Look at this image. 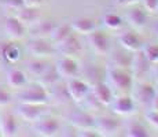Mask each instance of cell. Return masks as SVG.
<instances>
[{
  "mask_svg": "<svg viewBox=\"0 0 158 137\" xmlns=\"http://www.w3.org/2000/svg\"><path fill=\"white\" fill-rule=\"evenodd\" d=\"M127 21H128V23L133 29L143 30L147 26V21H148L147 11L140 7H132L127 13Z\"/></svg>",
  "mask_w": 158,
  "mask_h": 137,
  "instance_id": "obj_18",
  "label": "cell"
},
{
  "mask_svg": "<svg viewBox=\"0 0 158 137\" xmlns=\"http://www.w3.org/2000/svg\"><path fill=\"white\" fill-rule=\"evenodd\" d=\"M154 33H156L157 37H158V22L156 23V26H154Z\"/></svg>",
  "mask_w": 158,
  "mask_h": 137,
  "instance_id": "obj_40",
  "label": "cell"
},
{
  "mask_svg": "<svg viewBox=\"0 0 158 137\" xmlns=\"http://www.w3.org/2000/svg\"><path fill=\"white\" fill-rule=\"evenodd\" d=\"M132 55V62H131V73H132L133 80H144L151 71V63L147 60V58L144 56V54L140 51L133 52Z\"/></svg>",
  "mask_w": 158,
  "mask_h": 137,
  "instance_id": "obj_4",
  "label": "cell"
},
{
  "mask_svg": "<svg viewBox=\"0 0 158 137\" xmlns=\"http://www.w3.org/2000/svg\"><path fill=\"white\" fill-rule=\"evenodd\" d=\"M55 25L56 23L51 19H44V21L40 19L35 25L29 26L30 36H32V38H50Z\"/></svg>",
  "mask_w": 158,
  "mask_h": 137,
  "instance_id": "obj_19",
  "label": "cell"
},
{
  "mask_svg": "<svg viewBox=\"0 0 158 137\" xmlns=\"http://www.w3.org/2000/svg\"><path fill=\"white\" fill-rule=\"evenodd\" d=\"M144 118H146V121L151 125V126H154V127H157L158 129V111L157 110L148 108V111L146 112Z\"/></svg>",
  "mask_w": 158,
  "mask_h": 137,
  "instance_id": "obj_34",
  "label": "cell"
},
{
  "mask_svg": "<svg viewBox=\"0 0 158 137\" xmlns=\"http://www.w3.org/2000/svg\"><path fill=\"white\" fill-rule=\"evenodd\" d=\"M142 52L151 65H158V44H146L142 47Z\"/></svg>",
  "mask_w": 158,
  "mask_h": 137,
  "instance_id": "obj_31",
  "label": "cell"
},
{
  "mask_svg": "<svg viewBox=\"0 0 158 137\" xmlns=\"http://www.w3.org/2000/svg\"><path fill=\"white\" fill-rule=\"evenodd\" d=\"M26 50L32 56L44 59V58L51 56L55 51V48L47 41V38H32L26 44Z\"/></svg>",
  "mask_w": 158,
  "mask_h": 137,
  "instance_id": "obj_9",
  "label": "cell"
},
{
  "mask_svg": "<svg viewBox=\"0 0 158 137\" xmlns=\"http://www.w3.org/2000/svg\"><path fill=\"white\" fill-rule=\"evenodd\" d=\"M4 32L11 40H22L26 36V26L17 17H10L6 19Z\"/></svg>",
  "mask_w": 158,
  "mask_h": 137,
  "instance_id": "obj_17",
  "label": "cell"
},
{
  "mask_svg": "<svg viewBox=\"0 0 158 137\" xmlns=\"http://www.w3.org/2000/svg\"><path fill=\"white\" fill-rule=\"evenodd\" d=\"M91 93H92L94 97H95L102 106H110L113 99L115 97L111 87L103 81H99V82H96V84H94Z\"/></svg>",
  "mask_w": 158,
  "mask_h": 137,
  "instance_id": "obj_16",
  "label": "cell"
},
{
  "mask_svg": "<svg viewBox=\"0 0 158 137\" xmlns=\"http://www.w3.org/2000/svg\"><path fill=\"white\" fill-rule=\"evenodd\" d=\"M95 130L99 136H117L120 132V121L113 117H99L95 119Z\"/></svg>",
  "mask_w": 158,
  "mask_h": 137,
  "instance_id": "obj_10",
  "label": "cell"
},
{
  "mask_svg": "<svg viewBox=\"0 0 158 137\" xmlns=\"http://www.w3.org/2000/svg\"><path fill=\"white\" fill-rule=\"evenodd\" d=\"M88 44L92 48V51L99 56H105L109 55L111 50V44H110V38L102 32H92L91 34H88Z\"/></svg>",
  "mask_w": 158,
  "mask_h": 137,
  "instance_id": "obj_8",
  "label": "cell"
},
{
  "mask_svg": "<svg viewBox=\"0 0 158 137\" xmlns=\"http://www.w3.org/2000/svg\"><path fill=\"white\" fill-rule=\"evenodd\" d=\"M140 0H114V3L117 6H123V7H127V6H135L136 3H139Z\"/></svg>",
  "mask_w": 158,
  "mask_h": 137,
  "instance_id": "obj_36",
  "label": "cell"
},
{
  "mask_svg": "<svg viewBox=\"0 0 158 137\" xmlns=\"http://www.w3.org/2000/svg\"><path fill=\"white\" fill-rule=\"evenodd\" d=\"M18 133V123L11 114H3L0 117V136L14 137Z\"/></svg>",
  "mask_w": 158,
  "mask_h": 137,
  "instance_id": "obj_22",
  "label": "cell"
},
{
  "mask_svg": "<svg viewBox=\"0 0 158 137\" xmlns=\"http://www.w3.org/2000/svg\"><path fill=\"white\" fill-rule=\"evenodd\" d=\"M156 93H157V89L153 84H150V82H147V81H140L138 87L133 89V96L132 97H133V100L136 102L138 106L150 108L151 102H153Z\"/></svg>",
  "mask_w": 158,
  "mask_h": 137,
  "instance_id": "obj_3",
  "label": "cell"
},
{
  "mask_svg": "<svg viewBox=\"0 0 158 137\" xmlns=\"http://www.w3.org/2000/svg\"><path fill=\"white\" fill-rule=\"evenodd\" d=\"M17 18L23 23L26 27L35 25L36 22L40 21V13H39L37 7H29L25 6L21 10L17 11Z\"/></svg>",
  "mask_w": 158,
  "mask_h": 137,
  "instance_id": "obj_21",
  "label": "cell"
},
{
  "mask_svg": "<svg viewBox=\"0 0 158 137\" xmlns=\"http://www.w3.org/2000/svg\"><path fill=\"white\" fill-rule=\"evenodd\" d=\"M118 42L123 47V50H127L129 52H136V51H140L143 47V41L139 37L138 33L132 32V30H127L118 34Z\"/></svg>",
  "mask_w": 158,
  "mask_h": 137,
  "instance_id": "obj_13",
  "label": "cell"
},
{
  "mask_svg": "<svg viewBox=\"0 0 158 137\" xmlns=\"http://www.w3.org/2000/svg\"><path fill=\"white\" fill-rule=\"evenodd\" d=\"M17 114L22 119H25L26 122H36V121H39L43 117L44 108H43V106L19 103V106L17 107Z\"/></svg>",
  "mask_w": 158,
  "mask_h": 137,
  "instance_id": "obj_14",
  "label": "cell"
},
{
  "mask_svg": "<svg viewBox=\"0 0 158 137\" xmlns=\"http://www.w3.org/2000/svg\"><path fill=\"white\" fill-rule=\"evenodd\" d=\"M11 102H13V95H11L6 88L0 87V107L8 106Z\"/></svg>",
  "mask_w": 158,
  "mask_h": 137,
  "instance_id": "obj_33",
  "label": "cell"
},
{
  "mask_svg": "<svg viewBox=\"0 0 158 137\" xmlns=\"http://www.w3.org/2000/svg\"><path fill=\"white\" fill-rule=\"evenodd\" d=\"M66 91L69 93L70 100L76 103H81L87 99V96L91 93V87L87 81L78 80V78H70L66 84Z\"/></svg>",
  "mask_w": 158,
  "mask_h": 137,
  "instance_id": "obj_5",
  "label": "cell"
},
{
  "mask_svg": "<svg viewBox=\"0 0 158 137\" xmlns=\"http://www.w3.org/2000/svg\"><path fill=\"white\" fill-rule=\"evenodd\" d=\"M127 136L129 137H147L148 132L143 123L138 121H131L128 127H127Z\"/></svg>",
  "mask_w": 158,
  "mask_h": 137,
  "instance_id": "obj_29",
  "label": "cell"
},
{
  "mask_svg": "<svg viewBox=\"0 0 158 137\" xmlns=\"http://www.w3.org/2000/svg\"><path fill=\"white\" fill-rule=\"evenodd\" d=\"M110 106L114 114L121 115V117H129V115H132L136 111V107H138L133 97L125 95V93L114 97Z\"/></svg>",
  "mask_w": 158,
  "mask_h": 137,
  "instance_id": "obj_7",
  "label": "cell"
},
{
  "mask_svg": "<svg viewBox=\"0 0 158 137\" xmlns=\"http://www.w3.org/2000/svg\"><path fill=\"white\" fill-rule=\"evenodd\" d=\"M106 75L111 89L118 91L120 93H127L128 91H132L135 80L132 77V73H129L127 69L107 67Z\"/></svg>",
  "mask_w": 158,
  "mask_h": 137,
  "instance_id": "obj_2",
  "label": "cell"
},
{
  "mask_svg": "<svg viewBox=\"0 0 158 137\" xmlns=\"http://www.w3.org/2000/svg\"><path fill=\"white\" fill-rule=\"evenodd\" d=\"M35 132L39 136L43 137H52L60 132V123L55 118H43L35 122Z\"/></svg>",
  "mask_w": 158,
  "mask_h": 137,
  "instance_id": "obj_12",
  "label": "cell"
},
{
  "mask_svg": "<svg viewBox=\"0 0 158 137\" xmlns=\"http://www.w3.org/2000/svg\"><path fill=\"white\" fill-rule=\"evenodd\" d=\"M72 27H70V23H62V25H55L54 27L52 33H51L50 38L51 41L54 42V45L58 44V42L63 41L65 38H68L69 36L72 34Z\"/></svg>",
  "mask_w": 158,
  "mask_h": 137,
  "instance_id": "obj_27",
  "label": "cell"
},
{
  "mask_svg": "<svg viewBox=\"0 0 158 137\" xmlns=\"http://www.w3.org/2000/svg\"><path fill=\"white\" fill-rule=\"evenodd\" d=\"M0 56L4 58L8 63H15L19 60L21 58V51L17 45L14 44H0Z\"/></svg>",
  "mask_w": 158,
  "mask_h": 137,
  "instance_id": "obj_26",
  "label": "cell"
},
{
  "mask_svg": "<svg viewBox=\"0 0 158 137\" xmlns=\"http://www.w3.org/2000/svg\"><path fill=\"white\" fill-rule=\"evenodd\" d=\"M37 84L43 85L44 88H52L55 84H58L60 80L59 74L56 73L55 70V66L54 67H51V66H48V69L45 70V71L43 73V74L40 75V77H37Z\"/></svg>",
  "mask_w": 158,
  "mask_h": 137,
  "instance_id": "obj_25",
  "label": "cell"
},
{
  "mask_svg": "<svg viewBox=\"0 0 158 137\" xmlns=\"http://www.w3.org/2000/svg\"><path fill=\"white\" fill-rule=\"evenodd\" d=\"M55 50L59 54H62L63 56H78L83 52V45H81L80 40L76 36L70 34L68 38H65L63 41L55 44Z\"/></svg>",
  "mask_w": 158,
  "mask_h": 137,
  "instance_id": "obj_11",
  "label": "cell"
},
{
  "mask_svg": "<svg viewBox=\"0 0 158 137\" xmlns=\"http://www.w3.org/2000/svg\"><path fill=\"white\" fill-rule=\"evenodd\" d=\"M69 122L77 130L95 129V118L87 111H76L69 118Z\"/></svg>",
  "mask_w": 158,
  "mask_h": 137,
  "instance_id": "obj_15",
  "label": "cell"
},
{
  "mask_svg": "<svg viewBox=\"0 0 158 137\" xmlns=\"http://www.w3.org/2000/svg\"><path fill=\"white\" fill-rule=\"evenodd\" d=\"M2 6L7 10L18 11L22 7H25V2L23 0H2Z\"/></svg>",
  "mask_w": 158,
  "mask_h": 137,
  "instance_id": "obj_32",
  "label": "cell"
},
{
  "mask_svg": "<svg viewBox=\"0 0 158 137\" xmlns=\"http://www.w3.org/2000/svg\"><path fill=\"white\" fill-rule=\"evenodd\" d=\"M25 2V6H29V7H40L44 3V0H23Z\"/></svg>",
  "mask_w": 158,
  "mask_h": 137,
  "instance_id": "obj_37",
  "label": "cell"
},
{
  "mask_svg": "<svg viewBox=\"0 0 158 137\" xmlns=\"http://www.w3.org/2000/svg\"><path fill=\"white\" fill-rule=\"evenodd\" d=\"M154 67L151 69V73H153V75H154V78H156V81L158 82V65H153Z\"/></svg>",
  "mask_w": 158,
  "mask_h": 137,
  "instance_id": "obj_39",
  "label": "cell"
},
{
  "mask_svg": "<svg viewBox=\"0 0 158 137\" xmlns=\"http://www.w3.org/2000/svg\"><path fill=\"white\" fill-rule=\"evenodd\" d=\"M17 100L19 103H28V104H37V106H45L51 100V95L48 93L47 88L43 85L36 84L30 87H23L18 91L15 95Z\"/></svg>",
  "mask_w": 158,
  "mask_h": 137,
  "instance_id": "obj_1",
  "label": "cell"
},
{
  "mask_svg": "<svg viewBox=\"0 0 158 137\" xmlns=\"http://www.w3.org/2000/svg\"><path fill=\"white\" fill-rule=\"evenodd\" d=\"M70 27L73 32L78 33V34H91L92 32H95L98 29L96 22L92 18H87V17H78L70 22Z\"/></svg>",
  "mask_w": 158,
  "mask_h": 137,
  "instance_id": "obj_20",
  "label": "cell"
},
{
  "mask_svg": "<svg viewBox=\"0 0 158 137\" xmlns=\"http://www.w3.org/2000/svg\"><path fill=\"white\" fill-rule=\"evenodd\" d=\"M47 69H48V65L43 59H39V58L28 62V71L32 75H35V77H40Z\"/></svg>",
  "mask_w": 158,
  "mask_h": 137,
  "instance_id": "obj_30",
  "label": "cell"
},
{
  "mask_svg": "<svg viewBox=\"0 0 158 137\" xmlns=\"http://www.w3.org/2000/svg\"><path fill=\"white\" fill-rule=\"evenodd\" d=\"M55 70L59 74L60 78L63 80H70L78 75L80 73V66H78L77 60L73 59L72 56H62L60 59L56 60Z\"/></svg>",
  "mask_w": 158,
  "mask_h": 137,
  "instance_id": "obj_6",
  "label": "cell"
},
{
  "mask_svg": "<svg viewBox=\"0 0 158 137\" xmlns=\"http://www.w3.org/2000/svg\"><path fill=\"white\" fill-rule=\"evenodd\" d=\"M127 50L117 51L110 56L109 60V67H118V69H128L131 67V62H132V55Z\"/></svg>",
  "mask_w": 158,
  "mask_h": 137,
  "instance_id": "obj_23",
  "label": "cell"
},
{
  "mask_svg": "<svg viewBox=\"0 0 158 137\" xmlns=\"http://www.w3.org/2000/svg\"><path fill=\"white\" fill-rule=\"evenodd\" d=\"M150 108H153V110H157V111H158V91H157L156 96H154L153 102H151V106H150Z\"/></svg>",
  "mask_w": 158,
  "mask_h": 137,
  "instance_id": "obj_38",
  "label": "cell"
},
{
  "mask_svg": "<svg viewBox=\"0 0 158 137\" xmlns=\"http://www.w3.org/2000/svg\"><path fill=\"white\" fill-rule=\"evenodd\" d=\"M123 18L114 13H106L102 17V25L109 30H118L123 27Z\"/></svg>",
  "mask_w": 158,
  "mask_h": 137,
  "instance_id": "obj_28",
  "label": "cell"
},
{
  "mask_svg": "<svg viewBox=\"0 0 158 137\" xmlns=\"http://www.w3.org/2000/svg\"><path fill=\"white\" fill-rule=\"evenodd\" d=\"M7 84L14 89H21L28 84L26 74L19 69H10L7 73Z\"/></svg>",
  "mask_w": 158,
  "mask_h": 137,
  "instance_id": "obj_24",
  "label": "cell"
},
{
  "mask_svg": "<svg viewBox=\"0 0 158 137\" xmlns=\"http://www.w3.org/2000/svg\"><path fill=\"white\" fill-rule=\"evenodd\" d=\"M143 3V7L147 13L157 14L158 13V0H140Z\"/></svg>",
  "mask_w": 158,
  "mask_h": 137,
  "instance_id": "obj_35",
  "label": "cell"
}]
</instances>
